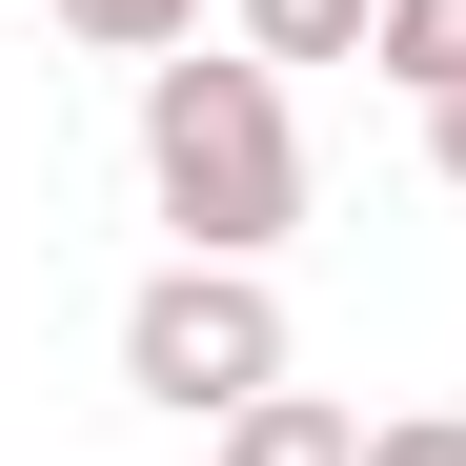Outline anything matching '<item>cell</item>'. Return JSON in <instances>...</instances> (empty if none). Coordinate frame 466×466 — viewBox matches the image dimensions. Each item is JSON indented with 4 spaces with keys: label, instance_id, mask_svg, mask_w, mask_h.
<instances>
[{
    "label": "cell",
    "instance_id": "cell-1",
    "mask_svg": "<svg viewBox=\"0 0 466 466\" xmlns=\"http://www.w3.org/2000/svg\"><path fill=\"white\" fill-rule=\"evenodd\" d=\"M142 203L183 223V264H264L284 223H304V122H284V61H244V41L142 61Z\"/></svg>",
    "mask_w": 466,
    "mask_h": 466
},
{
    "label": "cell",
    "instance_id": "cell-2",
    "mask_svg": "<svg viewBox=\"0 0 466 466\" xmlns=\"http://www.w3.org/2000/svg\"><path fill=\"white\" fill-rule=\"evenodd\" d=\"M122 385L163 426H244L264 385H284V284L264 264H163V284L122 304Z\"/></svg>",
    "mask_w": 466,
    "mask_h": 466
},
{
    "label": "cell",
    "instance_id": "cell-3",
    "mask_svg": "<svg viewBox=\"0 0 466 466\" xmlns=\"http://www.w3.org/2000/svg\"><path fill=\"white\" fill-rule=\"evenodd\" d=\"M223 466H365V406H325V385H264V406L223 426Z\"/></svg>",
    "mask_w": 466,
    "mask_h": 466
},
{
    "label": "cell",
    "instance_id": "cell-4",
    "mask_svg": "<svg viewBox=\"0 0 466 466\" xmlns=\"http://www.w3.org/2000/svg\"><path fill=\"white\" fill-rule=\"evenodd\" d=\"M365 61H385L406 102H446V82H466V0H385V21H365Z\"/></svg>",
    "mask_w": 466,
    "mask_h": 466
},
{
    "label": "cell",
    "instance_id": "cell-5",
    "mask_svg": "<svg viewBox=\"0 0 466 466\" xmlns=\"http://www.w3.org/2000/svg\"><path fill=\"white\" fill-rule=\"evenodd\" d=\"M385 0H244V61H365Z\"/></svg>",
    "mask_w": 466,
    "mask_h": 466
},
{
    "label": "cell",
    "instance_id": "cell-6",
    "mask_svg": "<svg viewBox=\"0 0 466 466\" xmlns=\"http://www.w3.org/2000/svg\"><path fill=\"white\" fill-rule=\"evenodd\" d=\"M61 41H102V61H183L203 0H61Z\"/></svg>",
    "mask_w": 466,
    "mask_h": 466
},
{
    "label": "cell",
    "instance_id": "cell-7",
    "mask_svg": "<svg viewBox=\"0 0 466 466\" xmlns=\"http://www.w3.org/2000/svg\"><path fill=\"white\" fill-rule=\"evenodd\" d=\"M365 466H466V406H406V426H365Z\"/></svg>",
    "mask_w": 466,
    "mask_h": 466
},
{
    "label": "cell",
    "instance_id": "cell-8",
    "mask_svg": "<svg viewBox=\"0 0 466 466\" xmlns=\"http://www.w3.org/2000/svg\"><path fill=\"white\" fill-rule=\"evenodd\" d=\"M426 163H446V183H466V82H446V102H426Z\"/></svg>",
    "mask_w": 466,
    "mask_h": 466
}]
</instances>
